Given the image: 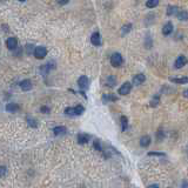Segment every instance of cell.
<instances>
[{
  "label": "cell",
  "instance_id": "20",
  "mask_svg": "<svg viewBox=\"0 0 188 188\" xmlns=\"http://www.w3.org/2000/svg\"><path fill=\"white\" fill-rule=\"evenodd\" d=\"M176 17L179 20H181V21H187L188 20V12L187 11H180L177 14H176Z\"/></svg>",
  "mask_w": 188,
  "mask_h": 188
},
{
  "label": "cell",
  "instance_id": "21",
  "mask_svg": "<svg viewBox=\"0 0 188 188\" xmlns=\"http://www.w3.org/2000/svg\"><path fill=\"white\" fill-rule=\"evenodd\" d=\"M179 12V8L176 6H168L167 8V15H175Z\"/></svg>",
  "mask_w": 188,
  "mask_h": 188
},
{
  "label": "cell",
  "instance_id": "17",
  "mask_svg": "<svg viewBox=\"0 0 188 188\" xmlns=\"http://www.w3.org/2000/svg\"><path fill=\"white\" fill-rule=\"evenodd\" d=\"M120 122H121V129H122V132L127 130V128H128V119H127V117L122 115V117L120 118Z\"/></svg>",
  "mask_w": 188,
  "mask_h": 188
},
{
  "label": "cell",
  "instance_id": "19",
  "mask_svg": "<svg viewBox=\"0 0 188 188\" xmlns=\"http://www.w3.org/2000/svg\"><path fill=\"white\" fill-rule=\"evenodd\" d=\"M133 28V25L132 24H126L121 27V35H126L130 32V29Z\"/></svg>",
  "mask_w": 188,
  "mask_h": 188
},
{
  "label": "cell",
  "instance_id": "25",
  "mask_svg": "<svg viewBox=\"0 0 188 188\" xmlns=\"http://www.w3.org/2000/svg\"><path fill=\"white\" fill-rule=\"evenodd\" d=\"M159 102H160V96H159V95H154L152 101L149 102V105L152 106V107H156V106L159 105Z\"/></svg>",
  "mask_w": 188,
  "mask_h": 188
},
{
  "label": "cell",
  "instance_id": "5",
  "mask_svg": "<svg viewBox=\"0 0 188 188\" xmlns=\"http://www.w3.org/2000/svg\"><path fill=\"white\" fill-rule=\"evenodd\" d=\"M78 86L80 87V89H87L89 86V79L86 75H81L78 79Z\"/></svg>",
  "mask_w": 188,
  "mask_h": 188
},
{
  "label": "cell",
  "instance_id": "9",
  "mask_svg": "<svg viewBox=\"0 0 188 188\" xmlns=\"http://www.w3.org/2000/svg\"><path fill=\"white\" fill-rule=\"evenodd\" d=\"M33 87V85H32V81L28 80V79H26V80H23V81L20 82V88L23 89L24 92H28L31 91Z\"/></svg>",
  "mask_w": 188,
  "mask_h": 188
},
{
  "label": "cell",
  "instance_id": "11",
  "mask_svg": "<svg viewBox=\"0 0 188 188\" xmlns=\"http://www.w3.org/2000/svg\"><path fill=\"white\" fill-rule=\"evenodd\" d=\"M173 24L172 23H166L164 25V27H162V34L164 35H169L172 34V32H173Z\"/></svg>",
  "mask_w": 188,
  "mask_h": 188
},
{
  "label": "cell",
  "instance_id": "24",
  "mask_svg": "<svg viewBox=\"0 0 188 188\" xmlns=\"http://www.w3.org/2000/svg\"><path fill=\"white\" fill-rule=\"evenodd\" d=\"M159 0H147L146 2V6L148 8H154V7H156L159 5Z\"/></svg>",
  "mask_w": 188,
  "mask_h": 188
},
{
  "label": "cell",
  "instance_id": "27",
  "mask_svg": "<svg viewBox=\"0 0 188 188\" xmlns=\"http://www.w3.org/2000/svg\"><path fill=\"white\" fill-rule=\"evenodd\" d=\"M74 111H75V115H81L82 113L85 112V108H83V106L78 105L74 107Z\"/></svg>",
  "mask_w": 188,
  "mask_h": 188
},
{
  "label": "cell",
  "instance_id": "18",
  "mask_svg": "<svg viewBox=\"0 0 188 188\" xmlns=\"http://www.w3.org/2000/svg\"><path fill=\"white\" fill-rule=\"evenodd\" d=\"M88 140H89V136L87 134H79L78 135V142L80 143V145H85V143H87Z\"/></svg>",
  "mask_w": 188,
  "mask_h": 188
},
{
  "label": "cell",
  "instance_id": "15",
  "mask_svg": "<svg viewBox=\"0 0 188 188\" xmlns=\"http://www.w3.org/2000/svg\"><path fill=\"white\" fill-rule=\"evenodd\" d=\"M6 111L10 112V113H15V112L19 111V105H17V104H13V102H11V104H7V105H6Z\"/></svg>",
  "mask_w": 188,
  "mask_h": 188
},
{
  "label": "cell",
  "instance_id": "31",
  "mask_svg": "<svg viewBox=\"0 0 188 188\" xmlns=\"http://www.w3.org/2000/svg\"><path fill=\"white\" fill-rule=\"evenodd\" d=\"M60 5H66V4H68L70 2V0H57Z\"/></svg>",
  "mask_w": 188,
  "mask_h": 188
},
{
  "label": "cell",
  "instance_id": "4",
  "mask_svg": "<svg viewBox=\"0 0 188 188\" xmlns=\"http://www.w3.org/2000/svg\"><path fill=\"white\" fill-rule=\"evenodd\" d=\"M130 89H132V83L128 81H126V82H123L122 85H121V87L119 88L118 93L120 94V95H127V94H129Z\"/></svg>",
  "mask_w": 188,
  "mask_h": 188
},
{
  "label": "cell",
  "instance_id": "12",
  "mask_svg": "<svg viewBox=\"0 0 188 188\" xmlns=\"http://www.w3.org/2000/svg\"><path fill=\"white\" fill-rule=\"evenodd\" d=\"M53 133L55 136H60V135H64L67 133V129L65 126H57V127H54L53 129Z\"/></svg>",
  "mask_w": 188,
  "mask_h": 188
},
{
  "label": "cell",
  "instance_id": "16",
  "mask_svg": "<svg viewBox=\"0 0 188 188\" xmlns=\"http://www.w3.org/2000/svg\"><path fill=\"white\" fill-rule=\"evenodd\" d=\"M117 85V78L114 75H109L106 80V86L108 87H114Z\"/></svg>",
  "mask_w": 188,
  "mask_h": 188
},
{
  "label": "cell",
  "instance_id": "28",
  "mask_svg": "<svg viewBox=\"0 0 188 188\" xmlns=\"http://www.w3.org/2000/svg\"><path fill=\"white\" fill-rule=\"evenodd\" d=\"M153 155H155V156H164L166 154L162 152H149L148 153V156H153Z\"/></svg>",
  "mask_w": 188,
  "mask_h": 188
},
{
  "label": "cell",
  "instance_id": "30",
  "mask_svg": "<svg viewBox=\"0 0 188 188\" xmlns=\"http://www.w3.org/2000/svg\"><path fill=\"white\" fill-rule=\"evenodd\" d=\"M40 112H41V113H47V114H48L51 111H49V108H48V107H46V106H41Z\"/></svg>",
  "mask_w": 188,
  "mask_h": 188
},
{
  "label": "cell",
  "instance_id": "23",
  "mask_svg": "<svg viewBox=\"0 0 188 188\" xmlns=\"http://www.w3.org/2000/svg\"><path fill=\"white\" fill-rule=\"evenodd\" d=\"M102 100H105V101H117L118 98L115 95H113V94H104Z\"/></svg>",
  "mask_w": 188,
  "mask_h": 188
},
{
  "label": "cell",
  "instance_id": "29",
  "mask_svg": "<svg viewBox=\"0 0 188 188\" xmlns=\"http://www.w3.org/2000/svg\"><path fill=\"white\" fill-rule=\"evenodd\" d=\"M26 49H27V54H32V53H34L35 47L33 46V45H27V46H26Z\"/></svg>",
  "mask_w": 188,
  "mask_h": 188
},
{
  "label": "cell",
  "instance_id": "6",
  "mask_svg": "<svg viewBox=\"0 0 188 188\" xmlns=\"http://www.w3.org/2000/svg\"><path fill=\"white\" fill-rule=\"evenodd\" d=\"M187 58L185 57V55H179L177 58H176L175 62H174V67H175L176 70H179V68H182L185 65L187 64Z\"/></svg>",
  "mask_w": 188,
  "mask_h": 188
},
{
  "label": "cell",
  "instance_id": "8",
  "mask_svg": "<svg viewBox=\"0 0 188 188\" xmlns=\"http://www.w3.org/2000/svg\"><path fill=\"white\" fill-rule=\"evenodd\" d=\"M145 81H146V76H145V74H142V73L136 74V75H134V78H133V85H135V86H140V85H142Z\"/></svg>",
  "mask_w": 188,
  "mask_h": 188
},
{
  "label": "cell",
  "instance_id": "2",
  "mask_svg": "<svg viewBox=\"0 0 188 188\" xmlns=\"http://www.w3.org/2000/svg\"><path fill=\"white\" fill-rule=\"evenodd\" d=\"M55 68V62L54 61H48L46 65H42L40 67V73L42 75H47L48 73H49V70H52Z\"/></svg>",
  "mask_w": 188,
  "mask_h": 188
},
{
  "label": "cell",
  "instance_id": "34",
  "mask_svg": "<svg viewBox=\"0 0 188 188\" xmlns=\"http://www.w3.org/2000/svg\"><path fill=\"white\" fill-rule=\"evenodd\" d=\"M148 188H160V187H159V185H151Z\"/></svg>",
  "mask_w": 188,
  "mask_h": 188
},
{
  "label": "cell",
  "instance_id": "10",
  "mask_svg": "<svg viewBox=\"0 0 188 188\" xmlns=\"http://www.w3.org/2000/svg\"><path fill=\"white\" fill-rule=\"evenodd\" d=\"M91 42L94 46H100L101 45V38H100L99 32H94L92 36H91Z\"/></svg>",
  "mask_w": 188,
  "mask_h": 188
},
{
  "label": "cell",
  "instance_id": "33",
  "mask_svg": "<svg viewBox=\"0 0 188 188\" xmlns=\"http://www.w3.org/2000/svg\"><path fill=\"white\" fill-rule=\"evenodd\" d=\"M182 94H183V96H185V98H188V89H185Z\"/></svg>",
  "mask_w": 188,
  "mask_h": 188
},
{
  "label": "cell",
  "instance_id": "32",
  "mask_svg": "<svg viewBox=\"0 0 188 188\" xmlns=\"http://www.w3.org/2000/svg\"><path fill=\"white\" fill-rule=\"evenodd\" d=\"M6 175V167L5 166H1V176L4 177Z\"/></svg>",
  "mask_w": 188,
  "mask_h": 188
},
{
  "label": "cell",
  "instance_id": "13",
  "mask_svg": "<svg viewBox=\"0 0 188 188\" xmlns=\"http://www.w3.org/2000/svg\"><path fill=\"white\" fill-rule=\"evenodd\" d=\"M170 81L174 82V83H188V76H179V78H170Z\"/></svg>",
  "mask_w": 188,
  "mask_h": 188
},
{
  "label": "cell",
  "instance_id": "1",
  "mask_svg": "<svg viewBox=\"0 0 188 188\" xmlns=\"http://www.w3.org/2000/svg\"><path fill=\"white\" fill-rule=\"evenodd\" d=\"M111 64L113 67H120L123 64V58L120 53H114L111 57Z\"/></svg>",
  "mask_w": 188,
  "mask_h": 188
},
{
  "label": "cell",
  "instance_id": "22",
  "mask_svg": "<svg viewBox=\"0 0 188 188\" xmlns=\"http://www.w3.org/2000/svg\"><path fill=\"white\" fill-rule=\"evenodd\" d=\"M27 123H28L29 127H32V128H36L38 127V121L33 119L32 117H27Z\"/></svg>",
  "mask_w": 188,
  "mask_h": 188
},
{
  "label": "cell",
  "instance_id": "7",
  "mask_svg": "<svg viewBox=\"0 0 188 188\" xmlns=\"http://www.w3.org/2000/svg\"><path fill=\"white\" fill-rule=\"evenodd\" d=\"M6 46H7V48H8L10 51H14L18 47V40L15 38L11 36V38H8V39L6 40Z\"/></svg>",
  "mask_w": 188,
  "mask_h": 188
},
{
  "label": "cell",
  "instance_id": "35",
  "mask_svg": "<svg viewBox=\"0 0 188 188\" xmlns=\"http://www.w3.org/2000/svg\"><path fill=\"white\" fill-rule=\"evenodd\" d=\"M18 1H20V2H25L26 0H18Z\"/></svg>",
  "mask_w": 188,
  "mask_h": 188
},
{
  "label": "cell",
  "instance_id": "3",
  "mask_svg": "<svg viewBox=\"0 0 188 188\" xmlns=\"http://www.w3.org/2000/svg\"><path fill=\"white\" fill-rule=\"evenodd\" d=\"M47 48L44 46H38L35 47L34 49V53H33V55H34L36 59H44L45 57L47 55Z\"/></svg>",
  "mask_w": 188,
  "mask_h": 188
},
{
  "label": "cell",
  "instance_id": "26",
  "mask_svg": "<svg viewBox=\"0 0 188 188\" xmlns=\"http://www.w3.org/2000/svg\"><path fill=\"white\" fill-rule=\"evenodd\" d=\"M65 114H66V115H70V117H74V115H75L74 107H67V108L65 109Z\"/></svg>",
  "mask_w": 188,
  "mask_h": 188
},
{
  "label": "cell",
  "instance_id": "14",
  "mask_svg": "<svg viewBox=\"0 0 188 188\" xmlns=\"http://www.w3.org/2000/svg\"><path fill=\"white\" fill-rule=\"evenodd\" d=\"M151 142H152L151 138H149L148 135H143V136L140 139V146L141 147H148L149 145H151Z\"/></svg>",
  "mask_w": 188,
  "mask_h": 188
}]
</instances>
